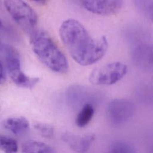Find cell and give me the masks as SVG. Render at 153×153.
<instances>
[{
  "label": "cell",
  "instance_id": "7a4b0ae2",
  "mask_svg": "<svg viewBox=\"0 0 153 153\" xmlns=\"http://www.w3.org/2000/svg\"><path fill=\"white\" fill-rule=\"evenodd\" d=\"M30 35L31 47L38 60L55 73H66L68 60L48 33L43 30H35Z\"/></svg>",
  "mask_w": 153,
  "mask_h": 153
},
{
  "label": "cell",
  "instance_id": "ac0fdd59",
  "mask_svg": "<svg viewBox=\"0 0 153 153\" xmlns=\"http://www.w3.org/2000/svg\"><path fill=\"white\" fill-rule=\"evenodd\" d=\"M31 1H32L33 2H35L36 3H38V4H44L46 2L47 0H31Z\"/></svg>",
  "mask_w": 153,
  "mask_h": 153
},
{
  "label": "cell",
  "instance_id": "5b68a950",
  "mask_svg": "<svg viewBox=\"0 0 153 153\" xmlns=\"http://www.w3.org/2000/svg\"><path fill=\"white\" fill-rule=\"evenodd\" d=\"M133 103L126 99H115L108 105L106 116L109 121L115 126L125 124L134 114Z\"/></svg>",
  "mask_w": 153,
  "mask_h": 153
},
{
  "label": "cell",
  "instance_id": "7c38bea8",
  "mask_svg": "<svg viewBox=\"0 0 153 153\" xmlns=\"http://www.w3.org/2000/svg\"><path fill=\"white\" fill-rule=\"evenodd\" d=\"M0 151L4 153H17L18 145L13 138L0 134Z\"/></svg>",
  "mask_w": 153,
  "mask_h": 153
},
{
  "label": "cell",
  "instance_id": "30bf717a",
  "mask_svg": "<svg viewBox=\"0 0 153 153\" xmlns=\"http://www.w3.org/2000/svg\"><path fill=\"white\" fill-rule=\"evenodd\" d=\"M22 153H56L54 149L42 142L29 140L22 146Z\"/></svg>",
  "mask_w": 153,
  "mask_h": 153
},
{
  "label": "cell",
  "instance_id": "8fae6325",
  "mask_svg": "<svg viewBox=\"0 0 153 153\" xmlns=\"http://www.w3.org/2000/svg\"><path fill=\"white\" fill-rule=\"evenodd\" d=\"M94 114V108L91 103H87L81 107L75 120L76 124L79 127L86 126L91 120Z\"/></svg>",
  "mask_w": 153,
  "mask_h": 153
},
{
  "label": "cell",
  "instance_id": "8992f818",
  "mask_svg": "<svg viewBox=\"0 0 153 153\" xmlns=\"http://www.w3.org/2000/svg\"><path fill=\"white\" fill-rule=\"evenodd\" d=\"M80 2L89 12L101 16L118 13L123 4V0H80Z\"/></svg>",
  "mask_w": 153,
  "mask_h": 153
},
{
  "label": "cell",
  "instance_id": "5bb4252c",
  "mask_svg": "<svg viewBox=\"0 0 153 153\" xmlns=\"http://www.w3.org/2000/svg\"><path fill=\"white\" fill-rule=\"evenodd\" d=\"M35 128L45 137H51L54 134V128L50 124L42 123H37L34 125Z\"/></svg>",
  "mask_w": 153,
  "mask_h": 153
},
{
  "label": "cell",
  "instance_id": "52a82bcc",
  "mask_svg": "<svg viewBox=\"0 0 153 153\" xmlns=\"http://www.w3.org/2000/svg\"><path fill=\"white\" fill-rule=\"evenodd\" d=\"M95 136L90 134L79 136L71 133H64L62 134V139L71 149L77 153H85L91 147Z\"/></svg>",
  "mask_w": 153,
  "mask_h": 153
},
{
  "label": "cell",
  "instance_id": "9c48e42d",
  "mask_svg": "<svg viewBox=\"0 0 153 153\" xmlns=\"http://www.w3.org/2000/svg\"><path fill=\"white\" fill-rule=\"evenodd\" d=\"M4 127L17 136L26 135L29 131V123L24 117H13L3 122Z\"/></svg>",
  "mask_w": 153,
  "mask_h": 153
},
{
  "label": "cell",
  "instance_id": "ba28073f",
  "mask_svg": "<svg viewBox=\"0 0 153 153\" xmlns=\"http://www.w3.org/2000/svg\"><path fill=\"white\" fill-rule=\"evenodd\" d=\"M90 93L87 88L80 85H72L66 90V97L71 106L81 107L87 103H90L88 101Z\"/></svg>",
  "mask_w": 153,
  "mask_h": 153
},
{
  "label": "cell",
  "instance_id": "2e32d148",
  "mask_svg": "<svg viewBox=\"0 0 153 153\" xmlns=\"http://www.w3.org/2000/svg\"><path fill=\"white\" fill-rule=\"evenodd\" d=\"M5 69L3 66V64L0 61V84H2L5 80Z\"/></svg>",
  "mask_w": 153,
  "mask_h": 153
},
{
  "label": "cell",
  "instance_id": "4fadbf2b",
  "mask_svg": "<svg viewBox=\"0 0 153 153\" xmlns=\"http://www.w3.org/2000/svg\"><path fill=\"white\" fill-rule=\"evenodd\" d=\"M108 153H137V152L128 143L118 140L110 145Z\"/></svg>",
  "mask_w": 153,
  "mask_h": 153
},
{
  "label": "cell",
  "instance_id": "277c9868",
  "mask_svg": "<svg viewBox=\"0 0 153 153\" xmlns=\"http://www.w3.org/2000/svg\"><path fill=\"white\" fill-rule=\"evenodd\" d=\"M127 72L126 65L114 62L94 69L89 75V81L96 85H111L121 79Z\"/></svg>",
  "mask_w": 153,
  "mask_h": 153
},
{
  "label": "cell",
  "instance_id": "6da1fadb",
  "mask_svg": "<svg viewBox=\"0 0 153 153\" xmlns=\"http://www.w3.org/2000/svg\"><path fill=\"white\" fill-rule=\"evenodd\" d=\"M59 35L75 62L88 66L100 60L106 54L108 42L105 36L93 38L78 20L68 19L59 27Z\"/></svg>",
  "mask_w": 153,
  "mask_h": 153
},
{
  "label": "cell",
  "instance_id": "e0dca14e",
  "mask_svg": "<svg viewBox=\"0 0 153 153\" xmlns=\"http://www.w3.org/2000/svg\"><path fill=\"white\" fill-rule=\"evenodd\" d=\"M3 30H4V25L2 23V22L0 18V37L3 32Z\"/></svg>",
  "mask_w": 153,
  "mask_h": 153
},
{
  "label": "cell",
  "instance_id": "3957f363",
  "mask_svg": "<svg viewBox=\"0 0 153 153\" xmlns=\"http://www.w3.org/2000/svg\"><path fill=\"white\" fill-rule=\"evenodd\" d=\"M6 10L14 22L25 32L32 34L38 18L33 9L23 0H4Z\"/></svg>",
  "mask_w": 153,
  "mask_h": 153
},
{
  "label": "cell",
  "instance_id": "9a60e30c",
  "mask_svg": "<svg viewBox=\"0 0 153 153\" xmlns=\"http://www.w3.org/2000/svg\"><path fill=\"white\" fill-rule=\"evenodd\" d=\"M134 2L139 10L147 16L150 14L152 16V0H134Z\"/></svg>",
  "mask_w": 153,
  "mask_h": 153
}]
</instances>
